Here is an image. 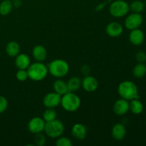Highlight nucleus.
I'll use <instances>...</instances> for the list:
<instances>
[{
    "mask_svg": "<svg viewBox=\"0 0 146 146\" xmlns=\"http://www.w3.org/2000/svg\"><path fill=\"white\" fill-rule=\"evenodd\" d=\"M34 140L35 144L38 146H43L46 143V138L41 133H38L34 134Z\"/></svg>",
    "mask_w": 146,
    "mask_h": 146,
    "instance_id": "obj_27",
    "label": "nucleus"
},
{
    "mask_svg": "<svg viewBox=\"0 0 146 146\" xmlns=\"http://www.w3.org/2000/svg\"><path fill=\"white\" fill-rule=\"evenodd\" d=\"M32 56L38 62H43L47 57L46 49L42 45H37L32 50Z\"/></svg>",
    "mask_w": 146,
    "mask_h": 146,
    "instance_id": "obj_17",
    "label": "nucleus"
},
{
    "mask_svg": "<svg viewBox=\"0 0 146 146\" xmlns=\"http://www.w3.org/2000/svg\"><path fill=\"white\" fill-rule=\"evenodd\" d=\"M144 4H145V8L146 9V0H145V3H144Z\"/></svg>",
    "mask_w": 146,
    "mask_h": 146,
    "instance_id": "obj_31",
    "label": "nucleus"
},
{
    "mask_svg": "<svg viewBox=\"0 0 146 146\" xmlns=\"http://www.w3.org/2000/svg\"><path fill=\"white\" fill-rule=\"evenodd\" d=\"M29 78L34 81H41L46 77L48 71L46 66L43 62L34 63L30 64L27 69Z\"/></svg>",
    "mask_w": 146,
    "mask_h": 146,
    "instance_id": "obj_2",
    "label": "nucleus"
},
{
    "mask_svg": "<svg viewBox=\"0 0 146 146\" xmlns=\"http://www.w3.org/2000/svg\"><path fill=\"white\" fill-rule=\"evenodd\" d=\"M146 74V65L144 63H138L133 69V75L137 78H141Z\"/></svg>",
    "mask_w": 146,
    "mask_h": 146,
    "instance_id": "obj_21",
    "label": "nucleus"
},
{
    "mask_svg": "<svg viewBox=\"0 0 146 146\" xmlns=\"http://www.w3.org/2000/svg\"><path fill=\"white\" fill-rule=\"evenodd\" d=\"M61 96L56 92L48 93L44 96L43 104L46 108H55L61 104Z\"/></svg>",
    "mask_w": 146,
    "mask_h": 146,
    "instance_id": "obj_8",
    "label": "nucleus"
},
{
    "mask_svg": "<svg viewBox=\"0 0 146 146\" xmlns=\"http://www.w3.org/2000/svg\"><path fill=\"white\" fill-rule=\"evenodd\" d=\"M6 52L10 57H16L20 53V46L17 41H9L6 46Z\"/></svg>",
    "mask_w": 146,
    "mask_h": 146,
    "instance_id": "obj_19",
    "label": "nucleus"
},
{
    "mask_svg": "<svg viewBox=\"0 0 146 146\" xmlns=\"http://www.w3.org/2000/svg\"><path fill=\"white\" fill-rule=\"evenodd\" d=\"M8 107V101L4 96H0V114L5 112Z\"/></svg>",
    "mask_w": 146,
    "mask_h": 146,
    "instance_id": "obj_29",
    "label": "nucleus"
},
{
    "mask_svg": "<svg viewBox=\"0 0 146 146\" xmlns=\"http://www.w3.org/2000/svg\"><path fill=\"white\" fill-rule=\"evenodd\" d=\"M56 145L57 146H71L72 145V142L68 138L60 136L57 139Z\"/></svg>",
    "mask_w": 146,
    "mask_h": 146,
    "instance_id": "obj_26",
    "label": "nucleus"
},
{
    "mask_svg": "<svg viewBox=\"0 0 146 146\" xmlns=\"http://www.w3.org/2000/svg\"><path fill=\"white\" fill-rule=\"evenodd\" d=\"M129 4L124 0H115L110 4V14L115 18L125 17L129 12Z\"/></svg>",
    "mask_w": 146,
    "mask_h": 146,
    "instance_id": "obj_6",
    "label": "nucleus"
},
{
    "mask_svg": "<svg viewBox=\"0 0 146 146\" xmlns=\"http://www.w3.org/2000/svg\"><path fill=\"white\" fill-rule=\"evenodd\" d=\"M143 18L140 13H133L131 14L126 17L124 22L125 27L128 30H133L139 28L143 24Z\"/></svg>",
    "mask_w": 146,
    "mask_h": 146,
    "instance_id": "obj_7",
    "label": "nucleus"
},
{
    "mask_svg": "<svg viewBox=\"0 0 146 146\" xmlns=\"http://www.w3.org/2000/svg\"><path fill=\"white\" fill-rule=\"evenodd\" d=\"M46 122L42 118L34 117L31 118L28 123V129L31 133L36 134L44 131Z\"/></svg>",
    "mask_w": 146,
    "mask_h": 146,
    "instance_id": "obj_9",
    "label": "nucleus"
},
{
    "mask_svg": "<svg viewBox=\"0 0 146 146\" xmlns=\"http://www.w3.org/2000/svg\"><path fill=\"white\" fill-rule=\"evenodd\" d=\"M71 133L76 139L83 141L87 135V129L84 125L81 123H76L71 128Z\"/></svg>",
    "mask_w": 146,
    "mask_h": 146,
    "instance_id": "obj_14",
    "label": "nucleus"
},
{
    "mask_svg": "<svg viewBox=\"0 0 146 146\" xmlns=\"http://www.w3.org/2000/svg\"><path fill=\"white\" fill-rule=\"evenodd\" d=\"M106 32L109 36L113 38L118 37L123 32V27L118 22H111L107 25Z\"/></svg>",
    "mask_w": 146,
    "mask_h": 146,
    "instance_id": "obj_11",
    "label": "nucleus"
},
{
    "mask_svg": "<svg viewBox=\"0 0 146 146\" xmlns=\"http://www.w3.org/2000/svg\"><path fill=\"white\" fill-rule=\"evenodd\" d=\"M145 39V34L143 31L139 28L131 30L129 34V41L133 45L140 46L143 43Z\"/></svg>",
    "mask_w": 146,
    "mask_h": 146,
    "instance_id": "obj_13",
    "label": "nucleus"
},
{
    "mask_svg": "<svg viewBox=\"0 0 146 146\" xmlns=\"http://www.w3.org/2000/svg\"><path fill=\"white\" fill-rule=\"evenodd\" d=\"M48 73L56 78H62L66 76L69 71V66L63 59H55L49 63L47 66Z\"/></svg>",
    "mask_w": 146,
    "mask_h": 146,
    "instance_id": "obj_3",
    "label": "nucleus"
},
{
    "mask_svg": "<svg viewBox=\"0 0 146 146\" xmlns=\"http://www.w3.org/2000/svg\"><path fill=\"white\" fill-rule=\"evenodd\" d=\"M13 8V3L11 0H4L0 3V14L7 16L11 11Z\"/></svg>",
    "mask_w": 146,
    "mask_h": 146,
    "instance_id": "obj_23",
    "label": "nucleus"
},
{
    "mask_svg": "<svg viewBox=\"0 0 146 146\" xmlns=\"http://www.w3.org/2000/svg\"><path fill=\"white\" fill-rule=\"evenodd\" d=\"M31 64L30 58L27 54H19L16 56L15 65L18 69H26L29 68Z\"/></svg>",
    "mask_w": 146,
    "mask_h": 146,
    "instance_id": "obj_16",
    "label": "nucleus"
},
{
    "mask_svg": "<svg viewBox=\"0 0 146 146\" xmlns=\"http://www.w3.org/2000/svg\"><path fill=\"white\" fill-rule=\"evenodd\" d=\"M61 106L68 112H74L79 108L81 99L74 92H67L61 96Z\"/></svg>",
    "mask_w": 146,
    "mask_h": 146,
    "instance_id": "obj_4",
    "label": "nucleus"
},
{
    "mask_svg": "<svg viewBox=\"0 0 146 146\" xmlns=\"http://www.w3.org/2000/svg\"><path fill=\"white\" fill-rule=\"evenodd\" d=\"M130 110L131 112L135 115H140L143 113L144 109V106L143 103L138 99L131 100V102L129 103Z\"/></svg>",
    "mask_w": 146,
    "mask_h": 146,
    "instance_id": "obj_20",
    "label": "nucleus"
},
{
    "mask_svg": "<svg viewBox=\"0 0 146 146\" xmlns=\"http://www.w3.org/2000/svg\"><path fill=\"white\" fill-rule=\"evenodd\" d=\"M145 62H146V61H145Z\"/></svg>",
    "mask_w": 146,
    "mask_h": 146,
    "instance_id": "obj_32",
    "label": "nucleus"
},
{
    "mask_svg": "<svg viewBox=\"0 0 146 146\" xmlns=\"http://www.w3.org/2000/svg\"><path fill=\"white\" fill-rule=\"evenodd\" d=\"M81 86L87 92H94L98 88V83L96 78L92 76H86L81 81Z\"/></svg>",
    "mask_w": 146,
    "mask_h": 146,
    "instance_id": "obj_12",
    "label": "nucleus"
},
{
    "mask_svg": "<svg viewBox=\"0 0 146 146\" xmlns=\"http://www.w3.org/2000/svg\"><path fill=\"white\" fill-rule=\"evenodd\" d=\"M126 128L122 123H117L113 127L111 130L112 137L116 141H122L126 135Z\"/></svg>",
    "mask_w": 146,
    "mask_h": 146,
    "instance_id": "obj_15",
    "label": "nucleus"
},
{
    "mask_svg": "<svg viewBox=\"0 0 146 146\" xmlns=\"http://www.w3.org/2000/svg\"><path fill=\"white\" fill-rule=\"evenodd\" d=\"M130 10L133 13H140L141 14L145 9V4L141 0H135L132 1L129 5Z\"/></svg>",
    "mask_w": 146,
    "mask_h": 146,
    "instance_id": "obj_24",
    "label": "nucleus"
},
{
    "mask_svg": "<svg viewBox=\"0 0 146 146\" xmlns=\"http://www.w3.org/2000/svg\"><path fill=\"white\" fill-rule=\"evenodd\" d=\"M42 118L45 122H49V121L56 119V113L54 108H47L43 113Z\"/></svg>",
    "mask_w": 146,
    "mask_h": 146,
    "instance_id": "obj_25",
    "label": "nucleus"
},
{
    "mask_svg": "<svg viewBox=\"0 0 146 146\" xmlns=\"http://www.w3.org/2000/svg\"><path fill=\"white\" fill-rule=\"evenodd\" d=\"M129 110V101L122 98L117 100L113 106V111L117 115H125Z\"/></svg>",
    "mask_w": 146,
    "mask_h": 146,
    "instance_id": "obj_10",
    "label": "nucleus"
},
{
    "mask_svg": "<svg viewBox=\"0 0 146 146\" xmlns=\"http://www.w3.org/2000/svg\"><path fill=\"white\" fill-rule=\"evenodd\" d=\"M81 86V81L78 77H72L67 83L68 92H75L78 91Z\"/></svg>",
    "mask_w": 146,
    "mask_h": 146,
    "instance_id": "obj_22",
    "label": "nucleus"
},
{
    "mask_svg": "<svg viewBox=\"0 0 146 146\" xmlns=\"http://www.w3.org/2000/svg\"><path fill=\"white\" fill-rule=\"evenodd\" d=\"M135 59L138 63H144L146 61V53L144 51H139L135 54Z\"/></svg>",
    "mask_w": 146,
    "mask_h": 146,
    "instance_id": "obj_30",
    "label": "nucleus"
},
{
    "mask_svg": "<svg viewBox=\"0 0 146 146\" xmlns=\"http://www.w3.org/2000/svg\"><path fill=\"white\" fill-rule=\"evenodd\" d=\"M53 88L54 92L57 93L58 94L62 96L67 92H68V87H67V83L61 79L56 80L53 84Z\"/></svg>",
    "mask_w": 146,
    "mask_h": 146,
    "instance_id": "obj_18",
    "label": "nucleus"
},
{
    "mask_svg": "<svg viewBox=\"0 0 146 146\" xmlns=\"http://www.w3.org/2000/svg\"><path fill=\"white\" fill-rule=\"evenodd\" d=\"M16 78L19 81H25L29 78L28 73L26 69H19L16 74Z\"/></svg>",
    "mask_w": 146,
    "mask_h": 146,
    "instance_id": "obj_28",
    "label": "nucleus"
},
{
    "mask_svg": "<svg viewBox=\"0 0 146 146\" xmlns=\"http://www.w3.org/2000/svg\"><path fill=\"white\" fill-rule=\"evenodd\" d=\"M118 92L121 98L128 101L140 98L138 86L131 81H124L121 82L118 86Z\"/></svg>",
    "mask_w": 146,
    "mask_h": 146,
    "instance_id": "obj_1",
    "label": "nucleus"
},
{
    "mask_svg": "<svg viewBox=\"0 0 146 146\" xmlns=\"http://www.w3.org/2000/svg\"><path fill=\"white\" fill-rule=\"evenodd\" d=\"M44 132L46 135L51 138H58L61 136L64 131V125L59 120L55 119L54 121L46 122Z\"/></svg>",
    "mask_w": 146,
    "mask_h": 146,
    "instance_id": "obj_5",
    "label": "nucleus"
}]
</instances>
